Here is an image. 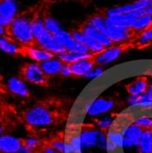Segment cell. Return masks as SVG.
I'll return each instance as SVG.
<instances>
[{
  "instance_id": "6da1fadb",
  "label": "cell",
  "mask_w": 152,
  "mask_h": 153,
  "mask_svg": "<svg viewBox=\"0 0 152 153\" xmlns=\"http://www.w3.org/2000/svg\"><path fill=\"white\" fill-rule=\"evenodd\" d=\"M21 120L27 129L43 128L55 122L53 112L46 105L38 104L26 109L21 115Z\"/></svg>"
},
{
  "instance_id": "7a4b0ae2",
  "label": "cell",
  "mask_w": 152,
  "mask_h": 153,
  "mask_svg": "<svg viewBox=\"0 0 152 153\" xmlns=\"http://www.w3.org/2000/svg\"><path fill=\"white\" fill-rule=\"evenodd\" d=\"M33 19L34 17L30 18L26 14H20V15L19 14L13 20L11 25L7 29V35L14 40H16L22 47L35 44L32 31Z\"/></svg>"
},
{
  "instance_id": "3957f363",
  "label": "cell",
  "mask_w": 152,
  "mask_h": 153,
  "mask_svg": "<svg viewBox=\"0 0 152 153\" xmlns=\"http://www.w3.org/2000/svg\"><path fill=\"white\" fill-rule=\"evenodd\" d=\"M32 31L36 45L51 52L55 56L66 51V50L54 39V36L47 30L43 19L34 17L32 20Z\"/></svg>"
},
{
  "instance_id": "277c9868",
  "label": "cell",
  "mask_w": 152,
  "mask_h": 153,
  "mask_svg": "<svg viewBox=\"0 0 152 153\" xmlns=\"http://www.w3.org/2000/svg\"><path fill=\"white\" fill-rule=\"evenodd\" d=\"M19 76L25 82L39 86H47L49 82V76L43 72L40 64L34 62L23 64L19 70Z\"/></svg>"
},
{
  "instance_id": "5b68a950",
  "label": "cell",
  "mask_w": 152,
  "mask_h": 153,
  "mask_svg": "<svg viewBox=\"0 0 152 153\" xmlns=\"http://www.w3.org/2000/svg\"><path fill=\"white\" fill-rule=\"evenodd\" d=\"M54 39H56V41L61 44L66 51L70 52H75V53H91L90 51L84 45L82 44L79 41H77L72 35V33L62 30L56 35H53Z\"/></svg>"
},
{
  "instance_id": "8992f818",
  "label": "cell",
  "mask_w": 152,
  "mask_h": 153,
  "mask_svg": "<svg viewBox=\"0 0 152 153\" xmlns=\"http://www.w3.org/2000/svg\"><path fill=\"white\" fill-rule=\"evenodd\" d=\"M102 32L112 41L113 43H124L130 40L136 34V31L132 27H112L105 26L102 30Z\"/></svg>"
},
{
  "instance_id": "52a82bcc",
  "label": "cell",
  "mask_w": 152,
  "mask_h": 153,
  "mask_svg": "<svg viewBox=\"0 0 152 153\" xmlns=\"http://www.w3.org/2000/svg\"><path fill=\"white\" fill-rule=\"evenodd\" d=\"M22 55H24L27 58L30 59L32 62H38V63H41L45 61H48L55 56L51 52L44 50L43 48H41L36 44L23 47Z\"/></svg>"
},
{
  "instance_id": "ba28073f",
  "label": "cell",
  "mask_w": 152,
  "mask_h": 153,
  "mask_svg": "<svg viewBox=\"0 0 152 153\" xmlns=\"http://www.w3.org/2000/svg\"><path fill=\"white\" fill-rule=\"evenodd\" d=\"M123 51V48L121 46H112L106 48L103 51L94 54L93 56V59L94 61V63L98 66H104L110 62L116 61Z\"/></svg>"
},
{
  "instance_id": "9c48e42d",
  "label": "cell",
  "mask_w": 152,
  "mask_h": 153,
  "mask_svg": "<svg viewBox=\"0 0 152 153\" xmlns=\"http://www.w3.org/2000/svg\"><path fill=\"white\" fill-rule=\"evenodd\" d=\"M23 148V138L0 135V153H19Z\"/></svg>"
},
{
  "instance_id": "30bf717a",
  "label": "cell",
  "mask_w": 152,
  "mask_h": 153,
  "mask_svg": "<svg viewBox=\"0 0 152 153\" xmlns=\"http://www.w3.org/2000/svg\"><path fill=\"white\" fill-rule=\"evenodd\" d=\"M72 35L77 41H79V42H81L82 44H84L90 51V52L93 55L97 54L106 49L103 44L98 42L97 40H95L93 38L89 37L85 33L81 31L80 30L73 31Z\"/></svg>"
},
{
  "instance_id": "8fae6325",
  "label": "cell",
  "mask_w": 152,
  "mask_h": 153,
  "mask_svg": "<svg viewBox=\"0 0 152 153\" xmlns=\"http://www.w3.org/2000/svg\"><path fill=\"white\" fill-rule=\"evenodd\" d=\"M6 87H7V90L12 94H15L20 97H29L30 95L29 87L27 86L25 81L20 76L10 77L7 81Z\"/></svg>"
},
{
  "instance_id": "7c38bea8",
  "label": "cell",
  "mask_w": 152,
  "mask_h": 153,
  "mask_svg": "<svg viewBox=\"0 0 152 153\" xmlns=\"http://www.w3.org/2000/svg\"><path fill=\"white\" fill-rule=\"evenodd\" d=\"M148 0H139V1L132 3V4L116 7L112 9H109L106 12V17L115 16V15H122V14H128L134 11L142 10V9H145L148 7Z\"/></svg>"
},
{
  "instance_id": "4fadbf2b",
  "label": "cell",
  "mask_w": 152,
  "mask_h": 153,
  "mask_svg": "<svg viewBox=\"0 0 152 153\" xmlns=\"http://www.w3.org/2000/svg\"><path fill=\"white\" fill-rule=\"evenodd\" d=\"M70 65L73 72V75L86 77V75L93 70L96 64L94 63L93 57H90L77 61L73 63H71Z\"/></svg>"
},
{
  "instance_id": "5bb4252c",
  "label": "cell",
  "mask_w": 152,
  "mask_h": 153,
  "mask_svg": "<svg viewBox=\"0 0 152 153\" xmlns=\"http://www.w3.org/2000/svg\"><path fill=\"white\" fill-rule=\"evenodd\" d=\"M0 51L8 55L22 54L23 47L7 35L0 36Z\"/></svg>"
},
{
  "instance_id": "9a60e30c",
  "label": "cell",
  "mask_w": 152,
  "mask_h": 153,
  "mask_svg": "<svg viewBox=\"0 0 152 153\" xmlns=\"http://www.w3.org/2000/svg\"><path fill=\"white\" fill-rule=\"evenodd\" d=\"M80 30L82 31L84 33H85L86 35H88L89 37L93 38V39L97 40L98 42L103 44L105 48H109V47L114 46V43L102 31L98 30L97 29H95V27L89 25L88 23H86L85 25L82 26L80 29Z\"/></svg>"
},
{
  "instance_id": "2e32d148",
  "label": "cell",
  "mask_w": 152,
  "mask_h": 153,
  "mask_svg": "<svg viewBox=\"0 0 152 153\" xmlns=\"http://www.w3.org/2000/svg\"><path fill=\"white\" fill-rule=\"evenodd\" d=\"M114 107V102L104 98L94 100L87 109V114L90 116H97L108 112Z\"/></svg>"
},
{
  "instance_id": "e0dca14e",
  "label": "cell",
  "mask_w": 152,
  "mask_h": 153,
  "mask_svg": "<svg viewBox=\"0 0 152 153\" xmlns=\"http://www.w3.org/2000/svg\"><path fill=\"white\" fill-rule=\"evenodd\" d=\"M19 4L17 0H0V15L14 20L19 15Z\"/></svg>"
},
{
  "instance_id": "ac0fdd59",
  "label": "cell",
  "mask_w": 152,
  "mask_h": 153,
  "mask_svg": "<svg viewBox=\"0 0 152 153\" xmlns=\"http://www.w3.org/2000/svg\"><path fill=\"white\" fill-rule=\"evenodd\" d=\"M39 64H40L41 68H42L43 72L46 74V75L50 77V76L60 74L61 70H62V68L64 63L57 56H54L53 58H51L48 61H45Z\"/></svg>"
},
{
  "instance_id": "d6986e66",
  "label": "cell",
  "mask_w": 152,
  "mask_h": 153,
  "mask_svg": "<svg viewBox=\"0 0 152 153\" xmlns=\"http://www.w3.org/2000/svg\"><path fill=\"white\" fill-rule=\"evenodd\" d=\"M148 83L146 78H137L129 83L128 91L130 95H142L148 89Z\"/></svg>"
},
{
  "instance_id": "ffe728a7",
  "label": "cell",
  "mask_w": 152,
  "mask_h": 153,
  "mask_svg": "<svg viewBox=\"0 0 152 153\" xmlns=\"http://www.w3.org/2000/svg\"><path fill=\"white\" fill-rule=\"evenodd\" d=\"M142 134H143L142 128L136 124H133L131 126L128 127L126 128L125 132H124V136L129 138V140L133 142L134 147H139Z\"/></svg>"
},
{
  "instance_id": "44dd1931",
  "label": "cell",
  "mask_w": 152,
  "mask_h": 153,
  "mask_svg": "<svg viewBox=\"0 0 152 153\" xmlns=\"http://www.w3.org/2000/svg\"><path fill=\"white\" fill-rule=\"evenodd\" d=\"M93 56V54H92V53L84 54V53H75V52H70V51H65L63 53L57 55V57L63 63H68V64H71V63H73L77 61L90 58Z\"/></svg>"
},
{
  "instance_id": "7402d4cb",
  "label": "cell",
  "mask_w": 152,
  "mask_h": 153,
  "mask_svg": "<svg viewBox=\"0 0 152 153\" xmlns=\"http://www.w3.org/2000/svg\"><path fill=\"white\" fill-rule=\"evenodd\" d=\"M99 131H85L80 136L81 143L82 148H91L97 145V138H98Z\"/></svg>"
},
{
  "instance_id": "603a6c76",
  "label": "cell",
  "mask_w": 152,
  "mask_h": 153,
  "mask_svg": "<svg viewBox=\"0 0 152 153\" xmlns=\"http://www.w3.org/2000/svg\"><path fill=\"white\" fill-rule=\"evenodd\" d=\"M152 27V16L148 15V14H145V15L141 16L140 18L137 19L134 25L132 26V29L137 32V31H144L148 29H150Z\"/></svg>"
},
{
  "instance_id": "cb8c5ba5",
  "label": "cell",
  "mask_w": 152,
  "mask_h": 153,
  "mask_svg": "<svg viewBox=\"0 0 152 153\" xmlns=\"http://www.w3.org/2000/svg\"><path fill=\"white\" fill-rule=\"evenodd\" d=\"M152 130L146 129L143 131L140 143H139V149L141 153H152Z\"/></svg>"
},
{
  "instance_id": "d4e9b609",
  "label": "cell",
  "mask_w": 152,
  "mask_h": 153,
  "mask_svg": "<svg viewBox=\"0 0 152 153\" xmlns=\"http://www.w3.org/2000/svg\"><path fill=\"white\" fill-rule=\"evenodd\" d=\"M43 20H44V24H45V27H47V30L52 35H56L57 33H59L60 31L62 30L60 23L54 18H52L50 16H45L43 18Z\"/></svg>"
},
{
  "instance_id": "484cf974",
  "label": "cell",
  "mask_w": 152,
  "mask_h": 153,
  "mask_svg": "<svg viewBox=\"0 0 152 153\" xmlns=\"http://www.w3.org/2000/svg\"><path fill=\"white\" fill-rule=\"evenodd\" d=\"M107 141L113 144L116 148H122L124 142V135L120 132L111 131L107 135Z\"/></svg>"
},
{
  "instance_id": "4316f807",
  "label": "cell",
  "mask_w": 152,
  "mask_h": 153,
  "mask_svg": "<svg viewBox=\"0 0 152 153\" xmlns=\"http://www.w3.org/2000/svg\"><path fill=\"white\" fill-rule=\"evenodd\" d=\"M136 43L137 45H141V46H147L152 43V29H148L140 33L136 39Z\"/></svg>"
},
{
  "instance_id": "83f0119b",
  "label": "cell",
  "mask_w": 152,
  "mask_h": 153,
  "mask_svg": "<svg viewBox=\"0 0 152 153\" xmlns=\"http://www.w3.org/2000/svg\"><path fill=\"white\" fill-rule=\"evenodd\" d=\"M82 143L80 137H74L69 144H66L65 153H81L82 151Z\"/></svg>"
},
{
  "instance_id": "f1b7e54d",
  "label": "cell",
  "mask_w": 152,
  "mask_h": 153,
  "mask_svg": "<svg viewBox=\"0 0 152 153\" xmlns=\"http://www.w3.org/2000/svg\"><path fill=\"white\" fill-rule=\"evenodd\" d=\"M136 125H137L139 127H140L141 128L146 129H150L152 130V119L147 117H142L137 118L135 122Z\"/></svg>"
},
{
  "instance_id": "f546056e",
  "label": "cell",
  "mask_w": 152,
  "mask_h": 153,
  "mask_svg": "<svg viewBox=\"0 0 152 153\" xmlns=\"http://www.w3.org/2000/svg\"><path fill=\"white\" fill-rule=\"evenodd\" d=\"M97 145H98L101 149H106V145H107V137L105 136V134H104V133L101 132V131H99V133H98Z\"/></svg>"
},
{
  "instance_id": "4dcf8cb0",
  "label": "cell",
  "mask_w": 152,
  "mask_h": 153,
  "mask_svg": "<svg viewBox=\"0 0 152 153\" xmlns=\"http://www.w3.org/2000/svg\"><path fill=\"white\" fill-rule=\"evenodd\" d=\"M9 122L8 120L4 118H0V135H4L9 129Z\"/></svg>"
},
{
  "instance_id": "1f68e13d",
  "label": "cell",
  "mask_w": 152,
  "mask_h": 153,
  "mask_svg": "<svg viewBox=\"0 0 152 153\" xmlns=\"http://www.w3.org/2000/svg\"><path fill=\"white\" fill-rule=\"evenodd\" d=\"M104 72V69L101 67V66H98V67H94L93 70L86 75L87 78H95L99 76L100 74H102V73Z\"/></svg>"
},
{
  "instance_id": "d6a6232c",
  "label": "cell",
  "mask_w": 152,
  "mask_h": 153,
  "mask_svg": "<svg viewBox=\"0 0 152 153\" xmlns=\"http://www.w3.org/2000/svg\"><path fill=\"white\" fill-rule=\"evenodd\" d=\"M61 75L64 76V77H68V76H71L73 75V72H72V69H71V65L68 64V63H64L62 70H61V73H60Z\"/></svg>"
},
{
  "instance_id": "836d02e7",
  "label": "cell",
  "mask_w": 152,
  "mask_h": 153,
  "mask_svg": "<svg viewBox=\"0 0 152 153\" xmlns=\"http://www.w3.org/2000/svg\"><path fill=\"white\" fill-rule=\"evenodd\" d=\"M111 124H112V119L109 117H105L103 119H101V121L99 122V127L101 128H107L110 127Z\"/></svg>"
},
{
  "instance_id": "e575fe53",
  "label": "cell",
  "mask_w": 152,
  "mask_h": 153,
  "mask_svg": "<svg viewBox=\"0 0 152 153\" xmlns=\"http://www.w3.org/2000/svg\"><path fill=\"white\" fill-rule=\"evenodd\" d=\"M7 27H3L1 24H0V36H4V35H7Z\"/></svg>"
},
{
  "instance_id": "d590c367",
  "label": "cell",
  "mask_w": 152,
  "mask_h": 153,
  "mask_svg": "<svg viewBox=\"0 0 152 153\" xmlns=\"http://www.w3.org/2000/svg\"><path fill=\"white\" fill-rule=\"evenodd\" d=\"M1 83H2V77L0 76V86H1Z\"/></svg>"
},
{
  "instance_id": "8d00e7d4",
  "label": "cell",
  "mask_w": 152,
  "mask_h": 153,
  "mask_svg": "<svg viewBox=\"0 0 152 153\" xmlns=\"http://www.w3.org/2000/svg\"><path fill=\"white\" fill-rule=\"evenodd\" d=\"M150 87H151V88H152V85H150Z\"/></svg>"
},
{
  "instance_id": "74e56055",
  "label": "cell",
  "mask_w": 152,
  "mask_h": 153,
  "mask_svg": "<svg viewBox=\"0 0 152 153\" xmlns=\"http://www.w3.org/2000/svg\"><path fill=\"white\" fill-rule=\"evenodd\" d=\"M151 137H152V135H151Z\"/></svg>"
}]
</instances>
